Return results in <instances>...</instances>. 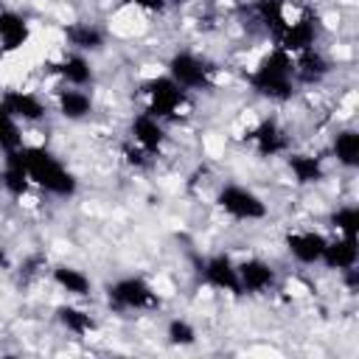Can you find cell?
<instances>
[{
    "mask_svg": "<svg viewBox=\"0 0 359 359\" xmlns=\"http://www.w3.org/2000/svg\"><path fill=\"white\" fill-rule=\"evenodd\" d=\"M118 3L126 8L143 11V14H163L168 8V0H118Z\"/></svg>",
    "mask_w": 359,
    "mask_h": 359,
    "instance_id": "83f0119b",
    "label": "cell"
},
{
    "mask_svg": "<svg viewBox=\"0 0 359 359\" xmlns=\"http://www.w3.org/2000/svg\"><path fill=\"white\" fill-rule=\"evenodd\" d=\"M247 84L255 95L272 101V104H286L297 93V79H294V59L280 50L269 48L247 73Z\"/></svg>",
    "mask_w": 359,
    "mask_h": 359,
    "instance_id": "7a4b0ae2",
    "label": "cell"
},
{
    "mask_svg": "<svg viewBox=\"0 0 359 359\" xmlns=\"http://www.w3.org/2000/svg\"><path fill=\"white\" fill-rule=\"evenodd\" d=\"M328 227H331V233H339V236H356L359 233V208L353 202L331 208Z\"/></svg>",
    "mask_w": 359,
    "mask_h": 359,
    "instance_id": "484cf974",
    "label": "cell"
},
{
    "mask_svg": "<svg viewBox=\"0 0 359 359\" xmlns=\"http://www.w3.org/2000/svg\"><path fill=\"white\" fill-rule=\"evenodd\" d=\"M238 266V283H241V297H264L269 292L278 289L280 283V272L275 269L272 261L261 258V255H247V258H236Z\"/></svg>",
    "mask_w": 359,
    "mask_h": 359,
    "instance_id": "9c48e42d",
    "label": "cell"
},
{
    "mask_svg": "<svg viewBox=\"0 0 359 359\" xmlns=\"http://www.w3.org/2000/svg\"><path fill=\"white\" fill-rule=\"evenodd\" d=\"M31 39V22L25 14L17 8L0 6V50L3 53H17L28 45Z\"/></svg>",
    "mask_w": 359,
    "mask_h": 359,
    "instance_id": "44dd1931",
    "label": "cell"
},
{
    "mask_svg": "<svg viewBox=\"0 0 359 359\" xmlns=\"http://www.w3.org/2000/svg\"><path fill=\"white\" fill-rule=\"evenodd\" d=\"M328 154L331 160L339 165V168H348L353 171L359 165V132L353 126H342L331 135V143H328Z\"/></svg>",
    "mask_w": 359,
    "mask_h": 359,
    "instance_id": "cb8c5ba5",
    "label": "cell"
},
{
    "mask_svg": "<svg viewBox=\"0 0 359 359\" xmlns=\"http://www.w3.org/2000/svg\"><path fill=\"white\" fill-rule=\"evenodd\" d=\"M325 233L314 227H292L283 233V250L286 255L300 266H317L325 250Z\"/></svg>",
    "mask_w": 359,
    "mask_h": 359,
    "instance_id": "8fae6325",
    "label": "cell"
},
{
    "mask_svg": "<svg viewBox=\"0 0 359 359\" xmlns=\"http://www.w3.org/2000/svg\"><path fill=\"white\" fill-rule=\"evenodd\" d=\"M126 135H129V143H132V146L143 149V151L151 154V157H157V154L163 151V146L168 143V129H165V123H163L160 118L149 115V112H135V115L129 118Z\"/></svg>",
    "mask_w": 359,
    "mask_h": 359,
    "instance_id": "7c38bea8",
    "label": "cell"
},
{
    "mask_svg": "<svg viewBox=\"0 0 359 359\" xmlns=\"http://www.w3.org/2000/svg\"><path fill=\"white\" fill-rule=\"evenodd\" d=\"M140 98H143V112L160 118L163 123H174L185 118V112L191 109V93H185L168 73L143 79Z\"/></svg>",
    "mask_w": 359,
    "mask_h": 359,
    "instance_id": "277c9868",
    "label": "cell"
},
{
    "mask_svg": "<svg viewBox=\"0 0 359 359\" xmlns=\"http://www.w3.org/2000/svg\"><path fill=\"white\" fill-rule=\"evenodd\" d=\"M163 334H165V342L171 348H191V345L199 342V328L188 317H171L165 323V331Z\"/></svg>",
    "mask_w": 359,
    "mask_h": 359,
    "instance_id": "d4e9b609",
    "label": "cell"
},
{
    "mask_svg": "<svg viewBox=\"0 0 359 359\" xmlns=\"http://www.w3.org/2000/svg\"><path fill=\"white\" fill-rule=\"evenodd\" d=\"M317 36H320V25H317L314 14L289 11L286 20L272 34V42H275V48L286 50L289 56H297V53H303L309 48H317Z\"/></svg>",
    "mask_w": 359,
    "mask_h": 359,
    "instance_id": "52a82bcc",
    "label": "cell"
},
{
    "mask_svg": "<svg viewBox=\"0 0 359 359\" xmlns=\"http://www.w3.org/2000/svg\"><path fill=\"white\" fill-rule=\"evenodd\" d=\"M20 157H22V165H25V174L31 180V185L36 191H42V194H48L53 199H73L79 194V177L50 149L34 146V143H22L20 146Z\"/></svg>",
    "mask_w": 359,
    "mask_h": 359,
    "instance_id": "6da1fadb",
    "label": "cell"
},
{
    "mask_svg": "<svg viewBox=\"0 0 359 359\" xmlns=\"http://www.w3.org/2000/svg\"><path fill=\"white\" fill-rule=\"evenodd\" d=\"M199 283L210 292L241 297V283H238V266L230 252H210L199 261Z\"/></svg>",
    "mask_w": 359,
    "mask_h": 359,
    "instance_id": "ba28073f",
    "label": "cell"
},
{
    "mask_svg": "<svg viewBox=\"0 0 359 359\" xmlns=\"http://www.w3.org/2000/svg\"><path fill=\"white\" fill-rule=\"evenodd\" d=\"M25 140H22V126L3 109V104H0V151L6 154V151H17L20 146H22Z\"/></svg>",
    "mask_w": 359,
    "mask_h": 359,
    "instance_id": "4316f807",
    "label": "cell"
},
{
    "mask_svg": "<svg viewBox=\"0 0 359 359\" xmlns=\"http://www.w3.org/2000/svg\"><path fill=\"white\" fill-rule=\"evenodd\" d=\"M320 264L331 272H348V269H356L359 264V241L356 236H339V233H331L325 238V250H323V258Z\"/></svg>",
    "mask_w": 359,
    "mask_h": 359,
    "instance_id": "d6986e66",
    "label": "cell"
},
{
    "mask_svg": "<svg viewBox=\"0 0 359 359\" xmlns=\"http://www.w3.org/2000/svg\"><path fill=\"white\" fill-rule=\"evenodd\" d=\"M53 320H56V325L62 331H67L70 337H79V339H87V337L98 334V328H101L98 317L90 309H84L76 300H70V297L53 309Z\"/></svg>",
    "mask_w": 359,
    "mask_h": 359,
    "instance_id": "2e32d148",
    "label": "cell"
},
{
    "mask_svg": "<svg viewBox=\"0 0 359 359\" xmlns=\"http://www.w3.org/2000/svg\"><path fill=\"white\" fill-rule=\"evenodd\" d=\"M168 3H171V0H168Z\"/></svg>",
    "mask_w": 359,
    "mask_h": 359,
    "instance_id": "f546056e",
    "label": "cell"
},
{
    "mask_svg": "<svg viewBox=\"0 0 359 359\" xmlns=\"http://www.w3.org/2000/svg\"><path fill=\"white\" fill-rule=\"evenodd\" d=\"M213 205L216 210L230 219V222H241V224H252V222H264L269 216V205L266 199L244 185V182H222L213 194Z\"/></svg>",
    "mask_w": 359,
    "mask_h": 359,
    "instance_id": "5b68a950",
    "label": "cell"
},
{
    "mask_svg": "<svg viewBox=\"0 0 359 359\" xmlns=\"http://www.w3.org/2000/svg\"><path fill=\"white\" fill-rule=\"evenodd\" d=\"M48 278L70 300H84V297L93 294V278L81 266H76V264H65V261L50 264L48 266Z\"/></svg>",
    "mask_w": 359,
    "mask_h": 359,
    "instance_id": "e0dca14e",
    "label": "cell"
},
{
    "mask_svg": "<svg viewBox=\"0 0 359 359\" xmlns=\"http://www.w3.org/2000/svg\"><path fill=\"white\" fill-rule=\"evenodd\" d=\"M104 303L112 314L132 317V314L157 311L163 306V297L146 275L129 272V275H118L115 280H109L104 286Z\"/></svg>",
    "mask_w": 359,
    "mask_h": 359,
    "instance_id": "3957f363",
    "label": "cell"
},
{
    "mask_svg": "<svg viewBox=\"0 0 359 359\" xmlns=\"http://www.w3.org/2000/svg\"><path fill=\"white\" fill-rule=\"evenodd\" d=\"M65 34V45L67 50H76V53H101L107 48V31L95 22H87V20H73L62 28Z\"/></svg>",
    "mask_w": 359,
    "mask_h": 359,
    "instance_id": "ac0fdd59",
    "label": "cell"
},
{
    "mask_svg": "<svg viewBox=\"0 0 359 359\" xmlns=\"http://www.w3.org/2000/svg\"><path fill=\"white\" fill-rule=\"evenodd\" d=\"M0 188L11 196V199H22L34 191L28 174H25V165H22V157H20V149L17 151H6L3 154V168H0Z\"/></svg>",
    "mask_w": 359,
    "mask_h": 359,
    "instance_id": "7402d4cb",
    "label": "cell"
},
{
    "mask_svg": "<svg viewBox=\"0 0 359 359\" xmlns=\"http://www.w3.org/2000/svg\"><path fill=\"white\" fill-rule=\"evenodd\" d=\"M292 59H294L297 84H320V81H325L331 76V59L317 48H309V50H303V53H297Z\"/></svg>",
    "mask_w": 359,
    "mask_h": 359,
    "instance_id": "603a6c76",
    "label": "cell"
},
{
    "mask_svg": "<svg viewBox=\"0 0 359 359\" xmlns=\"http://www.w3.org/2000/svg\"><path fill=\"white\" fill-rule=\"evenodd\" d=\"M123 160H126L132 168H149L154 157H151V154H146L143 149H137V146L126 143V146H123Z\"/></svg>",
    "mask_w": 359,
    "mask_h": 359,
    "instance_id": "f1b7e54d",
    "label": "cell"
},
{
    "mask_svg": "<svg viewBox=\"0 0 359 359\" xmlns=\"http://www.w3.org/2000/svg\"><path fill=\"white\" fill-rule=\"evenodd\" d=\"M50 73L59 79V84L65 87H93L95 81V67L90 62L87 53H76V50H65L53 65Z\"/></svg>",
    "mask_w": 359,
    "mask_h": 359,
    "instance_id": "5bb4252c",
    "label": "cell"
},
{
    "mask_svg": "<svg viewBox=\"0 0 359 359\" xmlns=\"http://www.w3.org/2000/svg\"><path fill=\"white\" fill-rule=\"evenodd\" d=\"M53 107L65 121L81 123L95 112V98H93V93L87 87H65V84H59L53 90Z\"/></svg>",
    "mask_w": 359,
    "mask_h": 359,
    "instance_id": "9a60e30c",
    "label": "cell"
},
{
    "mask_svg": "<svg viewBox=\"0 0 359 359\" xmlns=\"http://www.w3.org/2000/svg\"><path fill=\"white\" fill-rule=\"evenodd\" d=\"M0 104H3V109H6L20 126L39 123V121L48 115V101H45L39 93H34V90L11 87V90L0 93Z\"/></svg>",
    "mask_w": 359,
    "mask_h": 359,
    "instance_id": "4fadbf2b",
    "label": "cell"
},
{
    "mask_svg": "<svg viewBox=\"0 0 359 359\" xmlns=\"http://www.w3.org/2000/svg\"><path fill=\"white\" fill-rule=\"evenodd\" d=\"M165 73L185 90V93H205L213 87L216 81V67L208 56L191 50V48H180L168 56L165 62Z\"/></svg>",
    "mask_w": 359,
    "mask_h": 359,
    "instance_id": "8992f818",
    "label": "cell"
},
{
    "mask_svg": "<svg viewBox=\"0 0 359 359\" xmlns=\"http://www.w3.org/2000/svg\"><path fill=\"white\" fill-rule=\"evenodd\" d=\"M244 143L258 157H283L292 149V137L278 118H261L244 132Z\"/></svg>",
    "mask_w": 359,
    "mask_h": 359,
    "instance_id": "30bf717a",
    "label": "cell"
},
{
    "mask_svg": "<svg viewBox=\"0 0 359 359\" xmlns=\"http://www.w3.org/2000/svg\"><path fill=\"white\" fill-rule=\"evenodd\" d=\"M286 168H289V177L294 180V185L300 188H311V185H320L325 177H328V165L323 157L311 154V151H286Z\"/></svg>",
    "mask_w": 359,
    "mask_h": 359,
    "instance_id": "ffe728a7",
    "label": "cell"
}]
</instances>
